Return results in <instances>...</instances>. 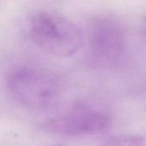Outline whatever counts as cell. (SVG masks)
Masks as SVG:
<instances>
[{
	"instance_id": "3957f363",
	"label": "cell",
	"mask_w": 146,
	"mask_h": 146,
	"mask_svg": "<svg viewBox=\"0 0 146 146\" xmlns=\"http://www.w3.org/2000/svg\"><path fill=\"white\" fill-rule=\"evenodd\" d=\"M88 51L91 61L99 67H111L126 51V35L121 24L113 16L94 17L88 27Z\"/></svg>"
},
{
	"instance_id": "6da1fadb",
	"label": "cell",
	"mask_w": 146,
	"mask_h": 146,
	"mask_svg": "<svg viewBox=\"0 0 146 146\" xmlns=\"http://www.w3.org/2000/svg\"><path fill=\"white\" fill-rule=\"evenodd\" d=\"M30 35L42 50L58 57L75 54L84 44L83 33L76 24L50 11L43 10L33 15Z\"/></svg>"
},
{
	"instance_id": "277c9868",
	"label": "cell",
	"mask_w": 146,
	"mask_h": 146,
	"mask_svg": "<svg viewBox=\"0 0 146 146\" xmlns=\"http://www.w3.org/2000/svg\"><path fill=\"white\" fill-rule=\"evenodd\" d=\"M110 125V118L104 112L85 104H77L51 119L45 127L57 134L82 136L102 132Z\"/></svg>"
},
{
	"instance_id": "8992f818",
	"label": "cell",
	"mask_w": 146,
	"mask_h": 146,
	"mask_svg": "<svg viewBox=\"0 0 146 146\" xmlns=\"http://www.w3.org/2000/svg\"><path fill=\"white\" fill-rule=\"evenodd\" d=\"M44 146H68V145L65 144H61V143H55V144H49Z\"/></svg>"
},
{
	"instance_id": "5b68a950",
	"label": "cell",
	"mask_w": 146,
	"mask_h": 146,
	"mask_svg": "<svg viewBox=\"0 0 146 146\" xmlns=\"http://www.w3.org/2000/svg\"><path fill=\"white\" fill-rule=\"evenodd\" d=\"M102 146H145V140L141 135H118L107 139Z\"/></svg>"
},
{
	"instance_id": "7a4b0ae2",
	"label": "cell",
	"mask_w": 146,
	"mask_h": 146,
	"mask_svg": "<svg viewBox=\"0 0 146 146\" xmlns=\"http://www.w3.org/2000/svg\"><path fill=\"white\" fill-rule=\"evenodd\" d=\"M6 89L13 100L32 110L50 108L60 95V85L53 74L27 66L17 68L9 74Z\"/></svg>"
}]
</instances>
